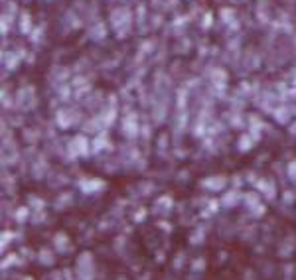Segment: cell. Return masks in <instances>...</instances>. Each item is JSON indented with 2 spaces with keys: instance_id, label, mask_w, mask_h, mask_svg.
Listing matches in <instances>:
<instances>
[{
  "instance_id": "cell-2",
  "label": "cell",
  "mask_w": 296,
  "mask_h": 280,
  "mask_svg": "<svg viewBox=\"0 0 296 280\" xmlns=\"http://www.w3.org/2000/svg\"><path fill=\"white\" fill-rule=\"evenodd\" d=\"M20 32H30V16L28 14H24L22 16V20H20Z\"/></svg>"
},
{
  "instance_id": "cell-3",
  "label": "cell",
  "mask_w": 296,
  "mask_h": 280,
  "mask_svg": "<svg viewBox=\"0 0 296 280\" xmlns=\"http://www.w3.org/2000/svg\"><path fill=\"white\" fill-rule=\"evenodd\" d=\"M26 2H28V0H26Z\"/></svg>"
},
{
  "instance_id": "cell-1",
  "label": "cell",
  "mask_w": 296,
  "mask_h": 280,
  "mask_svg": "<svg viewBox=\"0 0 296 280\" xmlns=\"http://www.w3.org/2000/svg\"><path fill=\"white\" fill-rule=\"evenodd\" d=\"M111 22L115 24L117 36H127L130 30V12L127 8H117L111 14Z\"/></svg>"
}]
</instances>
